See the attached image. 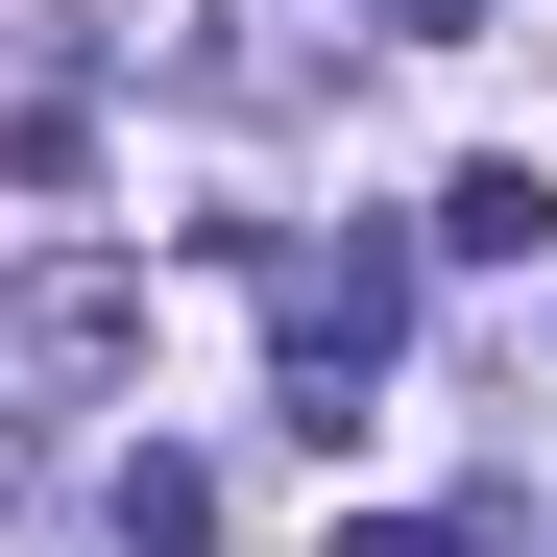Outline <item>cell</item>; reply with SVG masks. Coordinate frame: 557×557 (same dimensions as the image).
<instances>
[{"instance_id": "cell-1", "label": "cell", "mask_w": 557, "mask_h": 557, "mask_svg": "<svg viewBox=\"0 0 557 557\" xmlns=\"http://www.w3.org/2000/svg\"><path fill=\"white\" fill-rule=\"evenodd\" d=\"M267 339H292V412L339 436V388L412 339V243H339V267H292V292H267Z\"/></svg>"}, {"instance_id": "cell-2", "label": "cell", "mask_w": 557, "mask_h": 557, "mask_svg": "<svg viewBox=\"0 0 557 557\" xmlns=\"http://www.w3.org/2000/svg\"><path fill=\"white\" fill-rule=\"evenodd\" d=\"M25 339H49V363H122V339H146V267H98V243H73L49 292H25Z\"/></svg>"}, {"instance_id": "cell-3", "label": "cell", "mask_w": 557, "mask_h": 557, "mask_svg": "<svg viewBox=\"0 0 557 557\" xmlns=\"http://www.w3.org/2000/svg\"><path fill=\"white\" fill-rule=\"evenodd\" d=\"M436 243H460V267H533V243H557V170H460Z\"/></svg>"}, {"instance_id": "cell-4", "label": "cell", "mask_w": 557, "mask_h": 557, "mask_svg": "<svg viewBox=\"0 0 557 557\" xmlns=\"http://www.w3.org/2000/svg\"><path fill=\"white\" fill-rule=\"evenodd\" d=\"M98 533H122V557H195V533H219V485H195V460H122Z\"/></svg>"}, {"instance_id": "cell-5", "label": "cell", "mask_w": 557, "mask_h": 557, "mask_svg": "<svg viewBox=\"0 0 557 557\" xmlns=\"http://www.w3.org/2000/svg\"><path fill=\"white\" fill-rule=\"evenodd\" d=\"M363 25H412V49H460V25H485V0H363Z\"/></svg>"}]
</instances>
